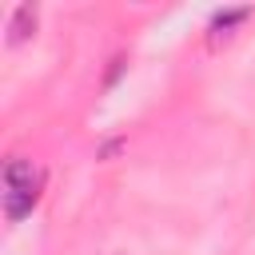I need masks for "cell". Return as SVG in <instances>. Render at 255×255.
Masks as SVG:
<instances>
[{
	"instance_id": "1",
	"label": "cell",
	"mask_w": 255,
	"mask_h": 255,
	"mask_svg": "<svg viewBox=\"0 0 255 255\" xmlns=\"http://www.w3.org/2000/svg\"><path fill=\"white\" fill-rule=\"evenodd\" d=\"M40 187H44V171H40L32 159L12 155V159L4 163V215H8L12 223H20V219L36 207Z\"/></svg>"
},
{
	"instance_id": "2",
	"label": "cell",
	"mask_w": 255,
	"mask_h": 255,
	"mask_svg": "<svg viewBox=\"0 0 255 255\" xmlns=\"http://www.w3.org/2000/svg\"><path fill=\"white\" fill-rule=\"evenodd\" d=\"M247 16H251V8H223V12H215V16H211V24H207V40H211V44L227 40V36H231V28H235V24H243Z\"/></svg>"
},
{
	"instance_id": "3",
	"label": "cell",
	"mask_w": 255,
	"mask_h": 255,
	"mask_svg": "<svg viewBox=\"0 0 255 255\" xmlns=\"http://www.w3.org/2000/svg\"><path fill=\"white\" fill-rule=\"evenodd\" d=\"M36 32V4H20L8 20V44H24Z\"/></svg>"
},
{
	"instance_id": "4",
	"label": "cell",
	"mask_w": 255,
	"mask_h": 255,
	"mask_svg": "<svg viewBox=\"0 0 255 255\" xmlns=\"http://www.w3.org/2000/svg\"><path fill=\"white\" fill-rule=\"evenodd\" d=\"M120 72H124V56H116V60H112V72H108V88L116 84V76H120Z\"/></svg>"
}]
</instances>
